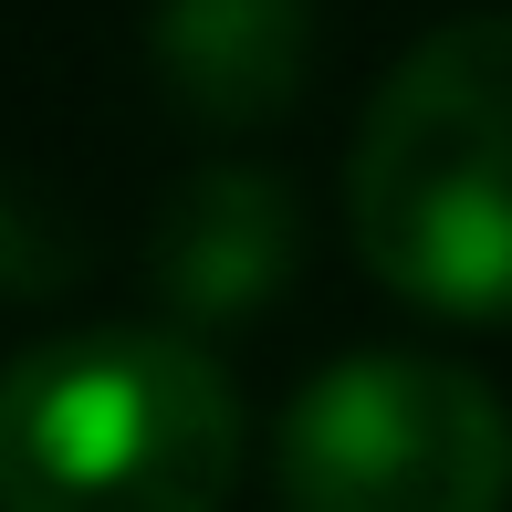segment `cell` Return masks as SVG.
Here are the masks:
<instances>
[{
  "instance_id": "cell-4",
  "label": "cell",
  "mask_w": 512,
  "mask_h": 512,
  "mask_svg": "<svg viewBox=\"0 0 512 512\" xmlns=\"http://www.w3.org/2000/svg\"><path fill=\"white\" fill-rule=\"evenodd\" d=\"M304 262V199L272 168H199L147 220V283L178 324H251Z\"/></svg>"
},
{
  "instance_id": "cell-6",
  "label": "cell",
  "mask_w": 512,
  "mask_h": 512,
  "mask_svg": "<svg viewBox=\"0 0 512 512\" xmlns=\"http://www.w3.org/2000/svg\"><path fill=\"white\" fill-rule=\"evenodd\" d=\"M84 272V230L63 209H42L21 178H0V304H42Z\"/></svg>"
},
{
  "instance_id": "cell-3",
  "label": "cell",
  "mask_w": 512,
  "mask_h": 512,
  "mask_svg": "<svg viewBox=\"0 0 512 512\" xmlns=\"http://www.w3.org/2000/svg\"><path fill=\"white\" fill-rule=\"evenodd\" d=\"M283 512H502L512 418L450 356H335L272 439Z\"/></svg>"
},
{
  "instance_id": "cell-5",
  "label": "cell",
  "mask_w": 512,
  "mask_h": 512,
  "mask_svg": "<svg viewBox=\"0 0 512 512\" xmlns=\"http://www.w3.org/2000/svg\"><path fill=\"white\" fill-rule=\"evenodd\" d=\"M157 84L178 115L241 136L304 105L314 84V11L304 0H157L147 21Z\"/></svg>"
},
{
  "instance_id": "cell-2",
  "label": "cell",
  "mask_w": 512,
  "mask_h": 512,
  "mask_svg": "<svg viewBox=\"0 0 512 512\" xmlns=\"http://www.w3.org/2000/svg\"><path fill=\"white\" fill-rule=\"evenodd\" d=\"M241 398L189 324H84L0 366V512H220Z\"/></svg>"
},
{
  "instance_id": "cell-1",
  "label": "cell",
  "mask_w": 512,
  "mask_h": 512,
  "mask_svg": "<svg viewBox=\"0 0 512 512\" xmlns=\"http://www.w3.org/2000/svg\"><path fill=\"white\" fill-rule=\"evenodd\" d=\"M366 272L450 324H512V11L439 21L345 157Z\"/></svg>"
}]
</instances>
